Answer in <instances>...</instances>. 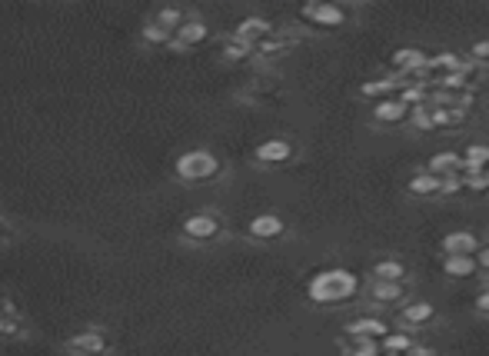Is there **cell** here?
I'll return each instance as SVG.
<instances>
[{
    "label": "cell",
    "mask_w": 489,
    "mask_h": 356,
    "mask_svg": "<svg viewBox=\"0 0 489 356\" xmlns=\"http://www.w3.org/2000/svg\"><path fill=\"white\" fill-rule=\"evenodd\" d=\"M60 353L64 356H113L117 353V343H113L107 326L87 323V326H77L74 333H67L60 340Z\"/></svg>",
    "instance_id": "cell-1"
},
{
    "label": "cell",
    "mask_w": 489,
    "mask_h": 356,
    "mask_svg": "<svg viewBox=\"0 0 489 356\" xmlns=\"http://www.w3.org/2000/svg\"><path fill=\"white\" fill-rule=\"evenodd\" d=\"M306 293L313 303H343L356 293V277L349 270H323L310 280Z\"/></svg>",
    "instance_id": "cell-2"
},
{
    "label": "cell",
    "mask_w": 489,
    "mask_h": 356,
    "mask_svg": "<svg viewBox=\"0 0 489 356\" xmlns=\"http://www.w3.org/2000/svg\"><path fill=\"white\" fill-rule=\"evenodd\" d=\"M220 173V157L207 147H193V150H184L174 160V177L184 180V184H200V180H213Z\"/></svg>",
    "instance_id": "cell-3"
},
{
    "label": "cell",
    "mask_w": 489,
    "mask_h": 356,
    "mask_svg": "<svg viewBox=\"0 0 489 356\" xmlns=\"http://www.w3.org/2000/svg\"><path fill=\"white\" fill-rule=\"evenodd\" d=\"M33 336L30 320L23 316V310L17 306L11 293H0V340L7 343H27Z\"/></svg>",
    "instance_id": "cell-4"
},
{
    "label": "cell",
    "mask_w": 489,
    "mask_h": 356,
    "mask_svg": "<svg viewBox=\"0 0 489 356\" xmlns=\"http://www.w3.org/2000/svg\"><path fill=\"white\" fill-rule=\"evenodd\" d=\"M180 233L190 243H210V240H217L223 233V216L217 210H193V213L184 216Z\"/></svg>",
    "instance_id": "cell-5"
},
{
    "label": "cell",
    "mask_w": 489,
    "mask_h": 356,
    "mask_svg": "<svg viewBox=\"0 0 489 356\" xmlns=\"http://www.w3.org/2000/svg\"><path fill=\"white\" fill-rule=\"evenodd\" d=\"M210 37V27L203 17H196V13H190L180 27H176L174 40H170V50H186V47H196V43H203Z\"/></svg>",
    "instance_id": "cell-6"
},
{
    "label": "cell",
    "mask_w": 489,
    "mask_h": 356,
    "mask_svg": "<svg viewBox=\"0 0 489 356\" xmlns=\"http://www.w3.org/2000/svg\"><path fill=\"white\" fill-rule=\"evenodd\" d=\"M300 17H303V21H313L316 27H339L347 13H343V7H337V4L313 0V4H306L303 11H300Z\"/></svg>",
    "instance_id": "cell-7"
},
{
    "label": "cell",
    "mask_w": 489,
    "mask_h": 356,
    "mask_svg": "<svg viewBox=\"0 0 489 356\" xmlns=\"http://www.w3.org/2000/svg\"><path fill=\"white\" fill-rule=\"evenodd\" d=\"M286 230V223H283L280 213H257L247 223V233H250L253 240H276Z\"/></svg>",
    "instance_id": "cell-8"
},
{
    "label": "cell",
    "mask_w": 489,
    "mask_h": 356,
    "mask_svg": "<svg viewBox=\"0 0 489 356\" xmlns=\"http://www.w3.org/2000/svg\"><path fill=\"white\" fill-rule=\"evenodd\" d=\"M273 23L266 21V17H260V13H250V17H243V21H237V27H233V37H240V40H250V43H260L263 37H270Z\"/></svg>",
    "instance_id": "cell-9"
},
{
    "label": "cell",
    "mask_w": 489,
    "mask_h": 356,
    "mask_svg": "<svg viewBox=\"0 0 489 356\" xmlns=\"http://www.w3.org/2000/svg\"><path fill=\"white\" fill-rule=\"evenodd\" d=\"M293 157V143L283 140V137H270L257 147V160L260 163H286Z\"/></svg>",
    "instance_id": "cell-10"
},
{
    "label": "cell",
    "mask_w": 489,
    "mask_h": 356,
    "mask_svg": "<svg viewBox=\"0 0 489 356\" xmlns=\"http://www.w3.org/2000/svg\"><path fill=\"white\" fill-rule=\"evenodd\" d=\"M479 247V240L469 233V230H453L443 237V250L446 257H473V250Z\"/></svg>",
    "instance_id": "cell-11"
},
{
    "label": "cell",
    "mask_w": 489,
    "mask_h": 356,
    "mask_svg": "<svg viewBox=\"0 0 489 356\" xmlns=\"http://www.w3.org/2000/svg\"><path fill=\"white\" fill-rule=\"evenodd\" d=\"M426 170L443 180V177H449V173L466 170V160H463L459 153H453V150H439V153H433V157H429V167H426Z\"/></svg>",
    "instance_id": "cell-12"
},
{
    "label": "cell",
    "mask_w": 489,
    "mask_h": 356,
    "mask_svg": "<svg viewBox=\"0 0 489 356\" xmlns=\"http://www.w3.org/2000/svg\"><path fill=\"white\" fill-rule=\"evenodd\" d=\"M426 64H429V57H426L423 50H416V47H400V50L393 54V67L406 77H413L416 70H423Z\"/></svg>",
    "instance_id": "cell-13"
},
{
    "label": "cell",
    "mask_w": 489,
    "mask_h": 356,
    "mask_svg": "<svg viewBox=\"0 0 489 356\" xmlns=\"http://www.w3.org/2000/svg\"><path fill=\"white\" fill-rule=\"evenodd\" d=\"M137 37H140V43H167V47H170L174 30H170V27H163L153 13H147V17L140 21V27H137Z\"/></svg>",
    "instance_id": "cell-14"
},
{
    "label": "cell",
    "mask_w": 489,
    "mask_h": 356,
    "mask_svg": "<svg viewBox=\"0 0 489 356\" xmlns=\"http://www.w3.org/2000/svg\"><path fill=\"white\" fill-rule=\"evenodd\" d=\"M349 336H356V340H383V336L390 333L386 330V323L383 320H373V316H366V320H353V323L347 326Z\"/></svg>",
    "instance_id": "cell-15"
},
{
    "label": "cell",
    "mask_w": 489,
    "mask_h": 356,
    "mask_svg": "<svg viewBox=\"0 0 489 356\" xmlns=\"http://www.w3.org/2000/svg\"><path fill=\"white\" fill-rule=\"evenodd\" d=\"M410 113H413V110L406 107L403 100H380L376 110H373V117L380 120V123H400V120H406Z\"/></svg>",
    "instance_id": "cell-16"
},
{
    "label": "cell",
    "mask_w": 489,
    "mask_h": 356,
    "mask_svg": "<svg viewBox=\"0 0 489 356\" xmlns=\"http://www.w3.org/2000/svg\"><path fill=\"white\" fill-rule=\"evenodd\" d=\"M220 54H223V60H247L250 54H257V43L240 40V37L230 33L227 40H223V47H220Z\"/></svg>",
    "instance_id": "cell-17"
},
{
    "label": "cell",
    "mask_w": 489,
    "mask_h": 356,
    "mask_svg": "<svg viewBox=\"0 0 489 356\" xmlns=\"http://www.w3.org/2000/svg\"><path fill=\"white\" fill-rule=\"evenodd\" d=\"M153 17H157L163 27H170V30L176 33V27H180V23L190 17V11H184L180 4H163V7H157V11H153Z\"/></svg>",
    "instance_id": "cell-18"
},
{
    "label": "cell",
    "mask_w": 489,
    "mask_h": 356,
    "mask_svg": "<svg viewBox=\"0 0 489 356\" xmlns=\"http://www.w3.org/2000/svg\"><path fill=\"white\" fill-rule=\"evenodd\" d=\"M373 277L383 283H403V277H406V267L403 263H396V260H380L376 267H373Z\"/></svg>",
    "instance_id": "cell-19"
},
{
    "label": "cell",
    "mask_w": 489,
    "mask_h": 356,
    "mask_svg": "<svg viewBox=\"0 0 489 356\" xmlns=\"http://www.w3.org/2000/svg\"><path fill=\"white\" fill-rule=\"evenodd\" d=\"M410 190H413L416 196H429V194H439L443 190V180L439 177H433V173H416L413 180H410Z\"/></svg>",
    "instance_id": "cell-20"
},
{
    "label": "cell",
    "mask_w": 489,
    "mask_h": 356,
    "mask_svg": "<svg viewBox=\"0 0 489 356\" xmlns=\"http://www.w3.org/2000/svg\"><path fill=\"white\" fill-rule=\"evenodd\" d=\"M476 260L473 257H446L443 260V270H446V277H473L476 273Z\"/></svg>",
    "instance_id": "cell-21"
},
{
    "label": "cell",
    "mask_w": 489,
    "mask_h": 356,
    "mask_svg": "<svg viewBox=\"0 0 489 356\" xmlns=\"http://www.w3.org/2000/svg\"><path fill=\"white\" fill-rule=\"evenodd\" d=\"M426 320H433V303H410V306H403V323L423 326Z\"/></svg>",
    "instance_id": "cell-22"
},
{
    "label": "cell",
    "mask_w": 489,
    "mask_h": 356,
    "mask_svg": "<svg viewBox=\"0 0 489 356\" xmlns=\"http://www.w3.org/2000/svg\"><path fill=\"white\" fill-rule=\"evenodd\" d=\"M380 346H383V353H400V356H406L416 343H413V336H410V333H386Z\"/></svg>",
    "instance_id": "cell-23"
},
{
    "label": "cell",
    "mask_w": 489,
    "mask_h": 356,
    "mask_svg": "<svg viewBox=\"0 0 489 356\" xmlns=\"http://www.w3.org/2000/svg\"><path fill=\"white\" fill-rule=\"evenodd\" d=\"M463 160H466V173L486 170V163H489V147H486V143H473V147H466Z\"/></svg>",
    "instance_id": "cell-24"
},
{
    "label": "cell",
    "mask_w": 489,
    "mask_h": 356,
    "mask_svg": "<svg viewBox=\"0 0 489 356\" xmlns=\"http://www.w3.org/2000/svg\"><path fill=\"white\" fill-rule=\"evenodd\" d=\"M426 70H446V74H456V70H466V64H463L456 54H436V57H429Z\"/></svg>",
    "instance_id": "cell-25"
},
{
    "label": "cell",
    "mask_w": 489,
    "mask_h": 356,
    "mask_svg": "<svg viewBox=\"0 0 489 356\" xmlns=\"http://www.w3.org/2000/svg\"><path fill=\"white\" fill-rule=\"evenodd\" d=\"M400 84H406V80H393V77H383V80H366V84H363V94H366V97H383V94H390L393 87H400Z\"/></svg>",
    "instance_id": "cell-26"
},
{
    "label": "cell",
    "mask_w": 489,
    "mask_h": 356,
    "mask_svg": "<svg viewBox=\"0 0 489 356\" xmlns=\"http://www.w3.org/2000/svg\"><path fill=\"white\" fill-rule=\"evenodd\" d=\"M373 296H376V300H383V303L400 300V296H403V283H383V280H376V283H373Z\"/></svg>",
    "instance_id": "cell-27"
},
{
    "label": "cell",
    "mask_w": 489,
    "mask_h": 356,
    "mask_svg": "<svg viewBox=\"0 0 489 356\" xmlns=\"http://www.w3.org/2000/svg\"><path fill=\"white\" fill-rule=\"evenodd\" d=\"M13 240H17V227L0 213V247H7V243H13Z\"/></svg>",
    "instance_id": "cell-28"
},
{
    "label": "cell",
    "mask_w": 489,
    "mask_h": 356,
    "mask_svg": "<svg viewBox=\"0 0 489 356\" xmlns=\"http://www.w3.org/2000/svg\"><path fill=\"white\" fill-rule=\"evenodd\" d=\"M466 187H473V190H489V173L486 170H473L466 177Z\"/></svg>",
    "instance_id": "cell-29"
},
{
    "label": "cell",
    "mask_w": 489,
    "mask_h": 356,
    "mask_svg": "<svg viewBox=\"0 0 489 356\" xmlns=\"http://www.w3.org/2000/svg\"><path fill=\"white\" fill-rule=\"evenodd\" d=\"M353 356H380V346H376V340H356Z\"/></svg>",
    "instance_id": "cell-30"
},
{
    "label": "cell",
    "mask_w": 489,
    "mask_h": 356,
    "mask_svg": "<svg viewBox=\"0 0 489 356\" xmlns=\"http://www.w3.org/2000/svg\"><path fill=\"white\" fill-rule=\"evenodd\" d=\"M459 187H463V180H459L456 173H449V177H443V190L439 194H456Z\"/></svg>",
    "instance_id": "cell-31"
},
{
    "label": "cell",
    "mask_w": 489,
    "mask_h": 356,
    "mask_svg": "<svg viewBox=\"0 0 489 356\" xmlns=\"http://www.w3.org/2000/svg\"><path fill=\"white\" fill-rule=\"evenodd\" d=\"M473 57H476V60H489V40L473 43Z\"/></svg>",
    "instance_id": "cell-32"
},
{
    "label": "cell",
    "mask_w": 489,
    "mask_h": 356,
    "mask_svg": "<svg viewBox=\"0 0 489 356\" xmlns=\"http://www.w3.org/2000/svg\"><path fill=\"white\" fill-rule=\"evenodd\" d=\"M476 310H479V313H489V290H486V287H483V293L476 296Z\"/></svg>",
    "instance_id": "cell-33"
},
{
    "label": "cell",
    "mask_w": 489,
    "mask_h": 356,
    "mask_svg": "<svg viewBox=\"0 0 489 356\" xmlns=\"http://www.w3.org/2000/svg\"><path fill=\"white\" fill-rule=\"evenodd\" d=\"M479 267H483V270L489 273V247H486V250H479Z\"/></svg>",
    "instance_id": "cell-34"
},
{
    "label": "cell",
    "mask_w": 489,
    "mask_h": 356,
    "mask_svg": "<svg viewBox=\"0 0 489 356\" xmlns=\"http://www.w3.org/2000/svg\"><path fill=\"white\" fill-rule=\"evenodd\" d=\"M410 356H433V350H426V346H413V350H410Z\"/></svg>",
    "instance_id": "cell-35"
},
{
    "label": "cell",
    "mask_w": 489,
    "mask_h": 356,
    "mask_svg": "<svg viewBox=\"0 0 489 356\" xmlns=\"http://www.w3.org/2000/svg\"><path fill=\"white\" fill-rule=\"evenodd\" d=\"M383 356H400V353H383Z\"/></svg>",
    "instance_id": "cell-36"
},
{
    "label": "cell",
    "mask_w": 489,
    "mask_h": 356,
    "mask_svg": "<svg viewBox=\"0 0 489 356\" xmlns=\"http://www.w3.org/2000/svg\"><path fill=\"white\" fill-rule=\"evenodd\" d=\"M486 290H489V287H486Z\"/></svg>",
    "instance_id": "cell-37"
}]
</instances>
